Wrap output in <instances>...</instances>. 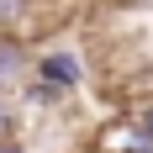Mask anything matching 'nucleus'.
<instances>
[{
  "label": "nucleus",
  "instance_id": "nucleus-1",
  "mask_svg": "<svg viewBox=\"0 0 153 153\" xmlns=\"http://www.w3.org/2000/svg\"><path fill=\"white\" fill-rule=\"evenodd\" d=\"M37 79L58 85V90H74L79 79H85V69H79L74 53H48V58H37Z\"/></svg>",
  "mask_w": 153,
  "mask_h": 153
},
{
  "label": "nucleus",
  "instance_id": "nucleus-2",
  "mask_svg": "<svg viewBox=\"0 0 153 153\" xmlns=\"http://www.w3.org/2000/svg\"><path fill=\"white\" fill-rule=\"evenodd\" d=\"M21 58H27L21 42H0V79H16V74H21Z\"/></svg>",
  "mask_w": 153,
  "mask_h": 153
},
{
  "label": "nucleus",
  "instance_id": "nucleus-3",
  "mask_svg": "<svg viewBox=\"0 0 153 153\" xmlns=\"http://www.w3.org/2000/svg\"><path fill=\"white\" fill-rule=\"evenodd\" d=\"M58 85H48V79H37V85H32V90H27V100H32V106H53V100H58Z\"/></svg>",
  "mask_w": 153,
  "mask_h": 153
},
{
  "label": "nucleus",
  "instance_id": "nucleus-4",
  "mask_svg": "<svg viewBox=\"0 0 153 153\" xmlns=\"http://www.w3.org/2000/svg\"><path fill=\"white\" fill-rule=\"evenodd\" d=\"M27 16V0H0V27H16Z\"/></svg>",
  "mask_w": 153,
  "mask_h": 153
},
{
  "label": "nucleus",
  "instance_id": "nucleus-5",
  "mask_svg": "<svg viewBox=\"0 0 153 153\" xmlns=\"http://www.w3.org/2000/svg\"><path fill=\"white\" fill-rule=\"evenodd\" d=\"M11 132V100H0V137Z\"/></svg>",
  "mask_w": 153,
  "mask_h": 153
},
{
  "label": "nucleus",
  "instance_id": "nucleus-6",
  "mask_svg": "<svg viewBox=\"0 0 153 153\" xmlns=\"http://www.w3.org/2000/svg\"><path fill=\"white\" fill-rule=\"evenodd\" d=\"M143 132H148V137H153V106L143 111Z\"/></svg>",
  "mask_w": 153,
  "mask_h": 153
},
{
  "label": "nucleus",
  "instance_id": "nucleus-7",
  "mask_svg": "<svg viewBox=\"0 0 153 153\" xmlns=\"http://www.w3.org/2000/svg\"><path fill=\"white\" fill-rule=\"evenodd\" d=\"M0 153H21V148H16V143H5V137H0Z\"/></svg>",
  "mask_w": 153,
  "mask_h": 153
}]
</instances>
